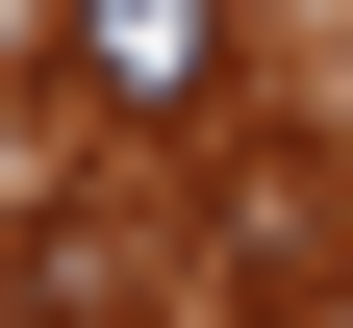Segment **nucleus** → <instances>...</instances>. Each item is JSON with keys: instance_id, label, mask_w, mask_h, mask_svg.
<instances>
[{"instance_id": "obj_1", "label": "nucleus", "mask_w": 353, "mask_h": 328, "mask_svg": "<svg viewBox=\"0 0 353 328\" xmlns=\"http://www.w3.org/2000/svg\"><path fill=\"white\" fill-rule=\"evenodd\" d=\"M51 51H76L101 126H202V102H228V0H76Z\"/></svg>"}]
</instances>
